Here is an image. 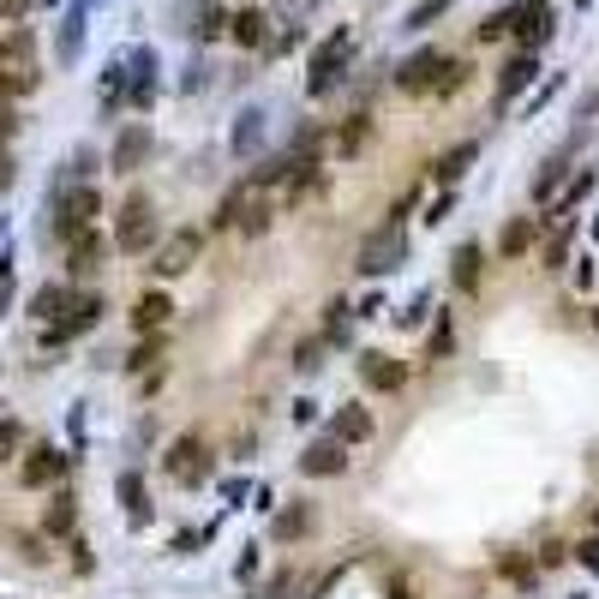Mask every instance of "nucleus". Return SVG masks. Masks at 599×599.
<instances>
[{"label":"nucleus","instance_id":"obj_1","mask_svg":"<svg viewBox=\"0 0 599 599\" xmlns=\"http://www.w3.org/2000/svg\"><path fill=\"white\" fill-rule=\"evenodd\" d=\"M348 66H354V36H348V30L324 36V42L312 48V66H306V96H330V90L348 78Z\"/></svg>","mask_w":599,"mask_h":599},{"label":"nucleus","instance_id":"obj_2","mask_svg":"<svg viewBox=\"0 0 599 599\" xmlns=\"http://www.w3.org/2000/svg\"><path fill=\"white\" fill-rule=\"evenodd\" d=\"M96 216H102V192L96 186H66V192H54V240H72V234H84V228H96Z\"/></svg>","mask_w":599,"mask_h":599},{"label":"nucleus","instance_id":"obj_3","mask_svg":"<svg viewBox=\"0 0 599 599\" xmlns=\"http://www.w3.org/2000/svg\"><path fill=\"white\" fill-rule=\"evenodd\" d=\"M402 258H408V234H402V222H384L366 246H360V276H390V270H402Z\"/></svg>","mask_w":599,"mask_h":599},{"label":"nucleus","instance_id":"obj_4","mask_svg":"<svg viewBox=\"0 0 599 599\" xmlns=\"http://www.w3.org/2000/svg\"><path fill=\"white\" fill-rule=\"evenodd\" d=\"M114 246H120L126 258H138L144 246H156V210H150V198H144V192H132V198H126L120 228H114Z\"/></svg>","mask_w":599,"mask_h":599},{"label":"nucleus","instance_id":"obj_5","mask_svg":"<svg viewBox=\"0 0 599 599\" xmlns=\"http://www.w3.org/2000/svg\"><path fill=\"white\" fill-rule=\"evenodd\" d=\"M120 60H126V102L144 114V108L156 102V48H150V42H138V48H126Z\"/></svg>","mask_w":599,"mask_h":599},{"label":"nucleus","instance_id":"obj_6","mask_svg":"<svg viewBox=\"0 0 599 599\" xmlns=\"http://www.w3.org/2000/svg\"><path fill=\"white\" fill-rule=\"evenodd\" d=\"M198 252H204V234L198 228H180V234H168L162 246H156V258H150V270L168 282V276H186L192 264H198Z\"/></svg>","mask_w":599,"mask_h":599},{"label":"nucleus","instance_id":"obj_7","mask_svg":"<svg viewBox=\"0 0 599 599\" xmlns=\"http://www.w3.org/2000/svg\"><path fill=\"white\" fill-rule=\"evenodd\" d=\"M102 312H108V306H102V294H84V300H66V312H60V318L48 324V342L60 348V342H72V336H84L90 324H102Z\"/></svg>","mask_w":599,"mask_h":599},{"label":"nucleus","instance_id":"obj_8","mask_svg":"<svg viewBox=\"0 0 599 599\" xmlns=\"http://www.w3.org/2000/svg\"><path fill=\"white\" fill-rule=\"evenodd\" d=\"M66 462H72V456H60L54 444H36V450L18 462V480H24L30 492H42V486H54V480L66 474Z\"/></svg>","mask_w":599,"mask_h":599},{"label":"nucleus","instance_id":"obj_9","mask_svg":"<svg viewBox=\"0 0 599 599\" xmlns=\"http://www.w3.org/2000/svg\"><path fill=\"white\" fill-rule=\"evenodd\" d=\"M450 54H438V48H420V54H408L402 66H396V90H408V96H420V90H432V78H438V66H444Z\"/></svg>","mask_w":599,"mask_h":599},{"label":"nucleus","instance_id":"obj_10","mask_svg":"<svg viewBox=\"0 0 599 599\" xmlns=\"http://www.w3.org/2000/svg\"><path fill=\"white\" fill-rule=\"evenodd\" d=\"M534 78H540V60H534L528 48H522V54H510V60H504V72H498V114H504V108H510V102H516Z\"/></svg>","mask_w":599,"mask_h":599},{"label":"nucleus","instance_id":"obj_11","mask_svg":"<svg viewBox=\"0 0 599 599\" xmlns=\"http://www.w3.org/2000/svg\"><path fill=\"white\" fill-rule=\"evenodd\" d=\"M168 474H174L180 486H204V480H210V456H204V444H198V438H180V444L168 450Z\"/></svg>","mask_w":599,"mask_h":599},{"label":"nucleus","instance_id":"obj_12","mask_svg":"<svg viewBox=\"0 0 599 599\" xmlns=\"http://www.w3.org/2000/svg\"><path fill=\"white\" fill-rule=\"evenodd\" d=\"M150 144H156V138H150V126H144V120H138V126H126V132L114 138V156H108V168H114V174H138V162L150 156Z\"/></svg>","mask_w":599,"mask_h":599},{"label":"nucleus","instance_id":"obj_13","mask_svg":"<svg viewBox=\"0 0 599 599\" xmlns=\"http://www.w3.org/2000/svg\"><path fill=\"white\" fill-rule=\"evenodd\" d=\"M474 162H480V138H462L456 150H444V156L432 162V180H438V192H450V186H456V180H462Z\"/></svg>","mask_w":599,"mask_h":599},{"label":"nucleus","instance_id":"obj_14","mask_svg":"<svg viewBox=\"0 0 599 599\" xmlns=\"http://www.w3.org/2000/svg\"><path fill=\"white\" fill-rule=\"evenodd\" d=\"M342 468H348V444H342V438H330V432H324V438H318V444L300 456V474H312V480H324V474H342Z\"/></svg>","mask_w":599,"mask_h":599},{"label":"nucleus","instance_id":"obj_15","mask_svg":"<svg viewBox=\"0 0 599 599\" xmlns=\"http://www.w3.org/2000/svg\"><path fill=\"white\" fill-rule=\"evenodd\" d=\"M114 492H120V504H126V528H150V492H144V474L138 468H126L120 480H114Z\"/></svg>","mask_w":599,"mask_h":599},{"label":"nucleus","instance_id":"obj_16","mask_svg":"<svg viewBox=\"0 0 599 599\" xmlns=\"http://www.w3.org/2000/svg\"><path fill=\"white\" fill-rule=\"evenodd\" d=\"M264 126H270V114H264L258 102H246V108H240V120H234V132H228L234 156H252V150L264 144Z\"/></svg>","mask_w":599,"mask_h":599},{"label":"nucleus","instance_id":"obj_17","mask_svg":"<svg viewBox=\"0 0 599 599\" xmlns=\"http://www.w3.org/2000/svg\"><path fill=\"white\" fill-rule=\"evenodd\" d=\"M66 246H72V252H66V270H72V276H90V270H96V264L108 258V240H102L96 228H84V234H72Z\"/></svg>","mask_w":599,"mask_h":599},{"label":"nucleus","instance_id":"obj_18","mask_svg":"<svg viewBox=\"0 0 599 599\" xmlns=\"http://www.w3.org/2000/svg\"><path fill=\"white\" fill-rule=\"evenodd\" d=\"M480 270H486V252H480V240H462V246L450 252V282H456L462 294H474V288H480Z\"/></svg>","mask_w":599,"mask_h":599},{"label":"nucleus","instance_id":"obj_19","mask_svg":"<svg viewBox=\"0 0 599 599\" xmlns=\"http://www.w3.org/2000/svg\"><path fill=\"white\" fill-rule=\"evenodd\" d=\"M360 378H366L372 390H402V384H408V366L390 360V354H360Z\"/></svg>","mask_w":599,"mask_h":599},{"label":"nucleus","instance_id":"obj_20","mask_svg":"<svg viewBox=\"0 0 599 599\" xmlns=\"http://www.w3.org/2000/svg\"><path fill=\"white\" fill-rule=\"evenodd\" d=\"M174 318V300L162 294V288H150V294H138V306H132V330L144 336V330H162Z\"/></svg>","mask_w":599,"mask_h":599},{"label":"nucleus","instance_id":"obj_21","mask_svg":"<svg viewBox=\"0 0 599 599\" xmlns=\"http://www.w3.org/2000/svg\"><path fill=\"white\" fill-rule=\"evenodd\" d=\"M330 438H342V444H366V438H372V414H366L360 402L336 408V420H330Z\"/></svg>","mask_w":599,"mask_h":599},{"label":"nucleus","instance_id":"obj_22","mask_svg":"<svg viewBox=\"0 0 599 599\" xmlns=\"http://www.w3.org/2000/svg\"><path fill=\"white\" fill-rule=\"evenodd\" d=\"M264 24H270V18H264L258 6H240V12H228V36H234L240 48H258V42H264Z\"/></svg>","mask_w":599,"mask_h":599},{"label":"nucleus","instance_id":"obj_23","mask_svg":"<svg viewBox=\"0 0 599 599\" xmlns=\"http://www.w3.org/2000/svg\"><path fill=\"white\" fill-rule=\"evenodd\" d=\"M36 84H42L36 66H12V60H0V102H18V96H30Z\"/></svg>","mask_w":599,"mask_h":599},{"label":"nucleus","instance_id":"obj_24","mask_svg":"<svg viewBox=\"0 0 599 599\" xmlns=\"http://www.w3.org/2000/svg\"><path fill=\"white\" fill-rule=\"evenodd\" d=\"M540 228H546V222H528V216H516V222L498 234V252H504V258H522V252L540 240Z\"/></svg>","mask_w":599,"mask_h":599},{"label":"nucleus","instance_id":"obj_25","mask_svg":"<svg viewBox=\"0 0 599 599\" xmlns=\"http://www.w3.org/2000/svg\"><path fill=\"white\" fill-rule=\"evenodd\" d=\"M186 30H192L198 42H216V36L228 30V6H216V0H204V6L192 12V24H186Z\"/></svg>","mask_w":599,"mask_h":599},{"label":"nucleus","instance_id":"obj_26","mask_svg":"<svg viewBox=\"0 0 599 599\" xmlns=\"http://www.w3.org/2000/svg\"><path fill=\"white\" fill-rule=\"evenodd\" d=\"M0 60H12V66H36V36L18 24V30H0Z\"/></svg>","mask_w":599,"mask_h":599},{"label":"nucleus","instance_id":"obj_27","mask_svg":"<svg viewBox=\"0 0 599 599\" xmlns=\"http://www.w3.org/2000/svg\"><path fill=\"white\" fill-rule=\"evenodd\" d=\"M594 186H599L594 168H588V174H576V180H570V192H564V198L552 204V216H546V222H570V216H576V204H582V198H588Z\"/></svg>","mask_w":599,"mask_h":599},{"label":"nucleus","instance_id":"obj_28","mask_svg":"<svg viewBox=\"0 0 599 599\" xmlns=\"http://www.w3.org/2000/svg\"><path fill=\"white\" fill-rule=\"evenodd\" d=\"M84 12H90V0H72V12H66V24H60V60H78V42H84Z\"/></svg>","mask_w":599,"mask_h":599},{"label":"nucleus","instance_id":"obj_29","mask_svg":"<svg viewBox=\"0 0 599 599\" xmlns=\"http://www.w3.org/2000/svg\"><path fill=\"white\" fill-rule=\"evenodd\" d=\"M366 138H372V114H354V120L336 132V156H360V150H366Z\"/></svg>","mask_w":599,"mask_h":599},{"label":"nucleus","instance_id":"obj_30","mask_svg":"<svg viewBox=\"0 0 599 599\" xmlns=\"http://www.w3.org/2000/svg\"><path fill=\"white\" fill-rule=\"evenodd\" d=\"M564 168H570V150H564V156H552V162L540 168V180H534V204H552V198H558V186H564Z\"/></svg>","mask_w":599,"mask_h":599},{"label":"nucleus","instance_id":"obj_31","mask_svg":"<svg viewBox=\"0 0 599 599\" xmlns=\"http://www.w3.org/2000/svg\"><path fill=\"white\" fill-rule=\"evenodd\" d=\"M66 300H72V294H66L60 282H54V288H36V294H30V318H42V324H54V318L66 312Z\"/></svg>","mask_w":599,"mask_h":599},{"label":"nucleus","instance_id":"obj_32","mask_svg":"<svg viewBox=\"0 0 599 599\" xmlns=\"http://www.w3.org/2000/svg\"><path fill=\"white\" fill-rule=\"evenodd\" d=\"M120 102H126V60L114 54L108 72H102V108H120Z\"/></svg>","mask_w":599,"mask_h":599},{"label":"nucleus","instance_id":"obj_33","mask_svg":"<svg viewBox=\"0 0 599 599\" xmlns=\"http://www.w3.org/2000/svg\"><path fill=\"white\" fill-rule=\"evenodd\" d=\"M306 534H312V510L306 504H294V510L276 516V540H306Z\"/></svg>","mask_w":599,"mask_h":599},{"label":"nucleus","instance_id":"obj_34","mask_svg":"<svg viewBox=\"0 0 599 599\" xmlns=\"http://www.w3.org/2000/svg\"><path fill=\"white\" fill-rule=\"evenodd\" d=\"M72 522H78V510H72V498L60 492V498L48 504V516H42V528H48V534H72Z\"/></svg>","mask_w":599,"mask_h":599},{"label":"nucleus","instance_id":"obj_35","mask_svg":"<svg viewBox=\"0 0 599 599\" xmlns=\"http://www.w3.org/2000/svg\"><path fill=\"white\" fill-rule=\"evenodd\" d=\"M444 12H450V0H414V6H408V18H402V30H426V24H432V18H444Z\"/></svg>","mask_w":599,"mask_h":599},{"label":"nucleus","instance_id":"obj_36","mask_svg":"<svg viewBox=\"0 0 599 599\" xmlns=\"http://www.w3.org/2000/svg\"><path fill=\"white\" fill-rule=\"evenodd\" d=\"M516 12H522V6H504V12H492V18L480 24V42H498V36H510V30H516Z\"/></svg>","mask_w":599,"mask_h":599},{"label":"nucleus","instance_id":"obj_37","mask_svg":"<svg viewBox=\"0 0 599 599\" xmlns=\"http://www.w3.org/2000/svg\"><path fill=\"white\" fill-rule=\"evenodd\" d=\"M318 366H324V342H300V348H294V372H300V378H312Z\"/></svg>","mask_w":599,"mask_h":599},{"label":"nucleus","instance_id":"obj_38","mask_svg":"<svg viewBox=\"0 0 599 599\" xmlns=\"http://www.w3.org/2000/svg\"><path fill=\"white\" fill-rule=\"evenodd\" d=\"M156 354H162V342H156V330H150V342H138V348L126 354V372H144V366H156Z\"/></svg>","mask_w":599,"mask_h":599},{"label":"nucleus","instance_id":"obj_39","mask_svg":"<svg viewBox=\"0 0 599 599\" xmlns=\"http://www.w3.org/2000/svg\"><path fill=\"white\" fill-rule=\"evenodd\" d=\"M348 336H354V330H348V306L336 300V306H330V324H324V342H348Z\"/></svg>","mask_w":599,"mask_h":599},{"label":"nucleus","instance_id":"obj_40","mask_svg":"<svg viewBox=\"0 0 599 599\" xmlns=\"http://www.w3.org/2000/svg\"><path fill=\"white\" fill-rule=\"evenodd\" d=\"M426 312H438V306H432V294H414V306H408L396 324H402V330H414V324H426Z\"/></svg>","mask_w":599,"mask_h":599},{"label":"nucleus","instance_id":"obj_41","mask_svg":"<svg viewBox=\"0 0 599 599\" xmlns=\"http://www.w3.org/2000/svg\"><path fill=\"white\" fill-rule=\"evenodd\" d=\"M246 498H252V480H246V474H240V480H222V504H228V510H240Z\"/></svg>","mask_w":599,"mask_h":599},{"label":"nucleus","instance_id":"obj_42","mask_svg":"<svg viewBox=\"0 0 599 599\" xmlns=\"http://www.w3.org/2000/svg\"><path fill=\"white\" fill-rule=\"evenodd\" d=\"M576 564H582L588 576H599V534H588V540H576Z\"/></svg>","mask_w":599,"mask_h":599},{"label":"nucleus","instance_id":"obj_43","mask_svg":"<svg viewBox=\"0 0 599 599\" xmlns=\"http://www.w3.org/2000/svg\"><path fill=\"white\" fill-rule=\"evenodd\" d=\"M450 210H456V186H450V192H438V198L426 204V228H432V222H444Z\"/></svg>","mask_w":599,"mask_h":599},{"label":"nucleus","instance_id":"obj_44","mask_svg":"<svg viewBox=\"0 0 599 599\" xmlns=\"http://www.w3.org/2000/svg\"><path fill=\"white\" fill-rule=\"evenodd\" d=\"M546 270H570V234H558V240L546 246Z\"/></svg>","mask_w":599,"mask_h":599},{"label":"nucleus","instance_id":"obj_45","mask_svg":"<svg viewBox=\"0 0 599 599\" xmlns=\"http://www.w3.org/2000/svg\"><path fill=\"white\" fill-rule=\"evenodd\" d=\"M18 438H24V432H18V420H0V462L18 450Z\"/></svg>","mask_w":599,"mask_h":599},{"label":"nucleus","instance_id":"obj_46","mask_svg":"<svg viewBox=\"0 0 599 599\" xmlns=\"http://www.w3.org/2000/svg\"><path fill=\"white\" fill-rule=\"evenodd\" d=\"M18 138V114H12V102H0V150Z\"/></svg>","mask_w":599,"mask_h":599},{"label":"nucleus","instance_id":"obj_47","mask_svg":"<svg viewBox=\"0 0 599 599\" xmlns=\"http://www.w3.org/2000/svg\"><path fill=\"white\" fill-rule=\"evenodd\" d=\"M180 90H186V96H192V90H204V60H192V66L180 72Z\"/></svg>","mask_w":599,"mask_h":599},{"label":"nucleus","instance_id":"obj_48","mask_svg":"<svg viewBox=\"0 0 599 599\" xmlns=\"http://www.w3.org/2000/svg\"><path fill=\"white\" fill-rule=\"evenodd\" d=\"M594 114H599V84L582 90V102H576V120H594Z\"/></svg>","mask_w":599,"mask_h":599},{"label":"nucleus","instance_id":"obj_49","mask_svg":"<svg viewBox=\"0 0 599 599\" xmlns=\"http://www.w3.org/2000/svg\"><path fill=\"white\" fill-rule=\"evenodd\" d=\"M432 354H450V318L438 312V330H432Z\"/></svg>","mask_w":599,"mask_h":599},{"label":"nucleus","instance_id":"obj_50","mask_svg":"<svg viewBox=\"0 0 599 599\" xmlns=\"http://www.w3.org/2000/svg\"><path fill=\"white\" fill-rule=\"evenodd\" d=\"M312 420H318V402H312V396H300V402H294V426H312Z\"/></svg>","mask_w":599,"mask_h":599},{"label":"nucleus","instance_id":"obj_51","mask_svg":"<svg viewBox=\"0 0 599 599\" xmlns=\"http://www.w3.org/2000/svg\"><path fill=\"white\" fill-rule=\"evenodd\" d=\"M234 576H240V582H252V576H258V552H252V546L240 552V564H234Z\"/></svg>","mask_w":599,"mask_h":599},{"label":"nucleus","instance_id":"obj_52","mask_svg":"<svg viewBox=\"0 0 599 599\" xmlns=\"http://www.w3.org/2000/svg\"><path fill=\"white\" fill-rule=\"evenodd\" d=\"M504 576H510V582H534V564H522V558H504Z\"/></svg>","mask_w":599,"mask_h":599},{"label":"nucleus","instance_id":"obj_53","mask_svg":"<svg viewBox=\"0 0 599 599\" xmlns=\"http://www.w3.org/2000/svg\"><path fill=\"white\" fill-rule=\"evenodd\" d=\"M552 96H558V78H546V84H540V96H534V102H528V114H540V108H546V102H552Z\"/></svg>","mask_w":599,"mask_h":599},{"label":"nucleus","instance_id":"obj_54","mask_svg":"<svg viewBox=\"0 0 599 599\" xmlns=\"http://www.w3.org/2000/svg\"><path fill=\"white\" fill-rule=\"evenodd\" d=\"M12 180H18V168H12V156L0 150V192H12Z\"/></svg>","mask_w":599,"mask_h":599},{"label":"nucleus","instance_id":"obj_55","mask_svg":"<svg viewBox=\"0 0 599 599\" xmlns=\"http://www.w3.org/2000/svg\"><path fill=\"white\" fill-rule=\"evenodd\" d=\"M6 282H12V264H6V258H0V294H6Z\"/></svg>","mask_w":599,"mask_h":599},{"label":"nucleus","instance_id":"obj_56","mask_svg":"<svg viewBox=\"0 0 599 599\" xmlns=\"http://www.w3.org/2000/svg\"><path fill=\"white\" fill-rule=\"evenodd\" d=\"M396 599H414V582H396Z\"/></svg>","mask_w":599,"mask_h":599},{"label":"nucleus","instance_id":"obj_57","mask_svg":"<svg viewBox=\"0 0 599 599\" xmlns=\"http://www.w3.org/2000/svg\"><path fill=\"white\" fill-rule=\"evenodd\" d=\"M594 240H599V216H594Z\"/></svg>","mask_w":599,"mask_h":599},{"label":"nucleus","instance_id":"obj_58","mask_svg":"<svg viewBox=\"0 0 599 599\" xmlns=\"http://www.w3.org/2000/svg\"><path fill=\"white\" fill-rule=\"evenodd\" d=\"M576 6H594V0H576Z\"/></svg>","mask_w":599,"mask_h":599},{"label":"nucleus","instance_id":"obj_59","mask_svg":"<svg viewBox=\"0 0 599 599\" xmlns=\"http://www.w3.org/2000/svg\"><path fill=\"white\" fill-rule=\"evenodd\" d=\"M42 6H54V0H42Z\"/></svg>","mask_w":599,"mask_h":599},{"label":"nucleus","instance_id":"obj_60","mask_svg":"<svg viewBox=\"0 0 599 599\" xmlns=\"http://www.w3.org/2000/svg\"><path fill=\"white\" fill-rule=\"evenodd\" d=\"M594 528H599V516H594Z\"/></svg>","mask_w":599,"mask_h":599},{"label":"nucleus","instance_id":"obj_61","mask_svg":"<svg viewBox=\"0 0 599 599\" xmlns=\"http://www.w3.org/2000/svg\"><path fill=\"white\" fill-rule=\"evenodd\" d=\"M90 6H96V0H90Z\"/></svg>","mask_w":599,"mask_h":599}]
</instances>
